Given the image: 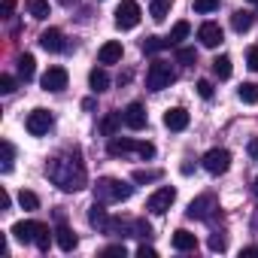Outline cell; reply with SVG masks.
Listing matches in <instances>:
<instances>
[{
	"instance_id": "6da1fadb",
	"label": "cell",
	"mask_w": 258,
	"mask_h": 258,
	"mask_svg": "<svg viewBox=\"0 0 258 258\" xmlns=\"http://www.w3.org/2000/svg\"><path fill=\"white\" fill-rule=\"evenodd\" d=\"M46 176L61 188V191H82L88 176H85V167L79 158L73 155H55L46 167Z\"/></svg>"
},
{
	"instance_id": "7a4b0ae2",
	"label": "cell",
	"mask_w": 258,
	"mask_h": 258,
	"mask_svg": "<svg viewBox=\"0 0 258 258\" xmlns=\"http://www.w3.org/2000/svg\"><path fill=\"white\" fill-rule=\"evenodd\" d=\"M52 234H55V231H49V225L34 222V219H22V222L13 225V237H16L19 243H34L40 252H49Z\"/></svg>"
},
{
	"instance_id": "3957f363",
	"label": "cell",
	"mask_w": 258,
	"mask_h": 258,
	"mask_svg": "<svg viewBox=\"0 0 258 258\" xmlns=\"http://www.w3.org/2000/svg\"><path fill=\"white\" fill-rule=\"evenodd\" d=\"M131 195H134V185L112 179V176H103L94 185V201H100V204H118V201H127Z\"/></svg>"
},
{
	"instance_id": "277c9868",
	"label": "cell",
	"mask_w": 258,
	"mask_h": 258,
	"mask_svg": "<svg viewBox=\"0 0 258 258\" xmlns=\"http://www.w3.org/2000/svg\"><path fill=\"white\" fill-rule=\"evenodd\" d=\"M176 82V70L167 64V61H152L149 70H146V88L149 91H164Z\"/></svg>"
},
{
	"instance_id": "5b68a950",
	"label": "cell",
	"mask_w": 258,
	"mask_h": 258,
	"mask_svg": "<svg viewBox=\"0 0 258 258\" xmlns=\"http://www.w3.org/2000/svg\"><path fill=\"white\" fill-rule=\"evenodd\" d=\"M109 155H127V152H137L140 158H155V146L152 143H137L131 137H112L109 140Z\"/></svg>"
},
{
	"instance_id": "8992f818",
	"label": "cell",
	"mask_w": 258,
	"mask_h": 258,
	"mask_svg": "<svg viewBox=\"0 0 258 258\" xmlns=\"http://www.w3.org/2000/svg\"><path fill=\"white\" fill-rule=\"evenodd\" d=\"M140 4L137 0H121V4L115 7V28L118 31H134L140 25Z\"/></svg>"
},
{
	"instance_id": "52a82bcc",
	"label": "cell",
	"mask_w": 258,
	"mask_h": 258,
	"mask_svg": "<svg viewBox=\"0 0 258 258\" xmlns=\"http://www.w3.org/2000/svg\"><path fill=\"white\" fill-rule=\"evenodd\" d=\"M173 201H176V188H173V185H161L158 191H152V195H149L146 210H149V213H155V216H164V213L173 207Z\"/></svg>"
},
{
	"instance_id": "ba28073f",
	"label": "cell",
	"mask_w": 258,
	"mask_h": 258,
	"mask_svg": "<svg viewBox=\"0 0 258 258\" xmlns=\"http://www.w3.org/2000/svg\"><path fill=\"white\" fill-rule=\"evenodd\" d=\"M201 164H204L207 173L222 176V173H228V167H231V152H228V149H210V152L201 158Z\"/></svg>"
},
{
	"instance_id": "9c48e42d",
	"label": "cell",
	"mask_w": 258,
	"mask_h": 258,
	"mask_svg": "<svg viewBox=\"0 0 258 258\" xmlns=\"http://www.w3.org/2000/svg\"><path fill=\"white\" fill-rule=\"evenodd\" d=\"M52 124H55V115H52L49 109H34V112L28 115V121H25L28 134H34V137L49 134V131H52Z\"/></svg>"
},
{
	"instance_id": "30bf717a",
	"label": "cell",
	"mask_w": 258,
	"mask_h": 258,
	"mask_svg": "<svg viewBox=\"0 0 258 258\" xmlns=\"http://www.w3.org/2000/svg\"><path fill=\"white\" fill-rule=\"evenodd\" d=\"M121 118H124V124L131 127V131H143L146 127V121H149V115H146V106L143 103H127L124 109H121Z\"/></svg>"
},
{
	"instance_id": "8fae6325",
	"label": "cell",
	"mask_w": 258,
	"mask_h": 258,
	"mask_svg": "<svg viewBox=\"0 0 258 258\" xmlns=\"http://www.w3.org/2000/svg\"><path fill=\"white\" fill-rule=\"evenodd\" d=\"M43 88L46 91H64L67 88V82H70V76H67V70L64 67H49L46 73H43Z\"/></svg>"
},
{
	"instance_id": "7c38bea8",
	"label": "cell",
	"mask_w": 258,
	"mask_h": 258,
	"mask_svg": "<svg viewBox=\"0 0 258 258\" xmlns=\"http://www.w3.org/2000/svg\"><path fill=\"white\" fill-rule=\"evenodd\" d=\"M213 210H219V204H216L213 195H201V198H195V201L188 204V216H191V219H210Z\"/></svg>"
},
{
	"instance_id": "4fadbf2b",
	"label": "cell",
	"mask_w": 258,
	"mask_h": 258,
	"mask_svg": "<svg viewBox=\"0 0 258 258\" xmlns=\"http://www.w3.org/2000/svg\"><path fill=\"white\" fill-rule=\"evenodd\" d=\"M222 28L216 25V22H204L201 28H198V40H201V46H207V49H216V46H222Z\"/></svg>"
},
{
	"instance_id": "5bb4252c",
	"label": "cell",
	"mask_w": 258,
	"mask_h": 258,
	"mask_svg": "<svg viewBox=\"0 0 258 258\" xmlns=\"http://www.w3.org/2000/svg\"><path fill=\"white\" fill-rule=\"evenodd\" d=\"M164 127H170V131H185V127H188V109L170 106L164 112Z\"/></svg>"
},
{
	"instance_id": "9a60e30c",
	"label": "cell",
	"mask_w": 258,
	"mask_h": 258,
	"mask_svg": "<svg viewBox=\"0 0 258 258\" xmlns=\"http://www.w3.org/2000/svg\"><path fill=\"white\" fill-rule=\"evenodd\" d=\"M40 46L46 49V52H64V34L58 31V28H49V31H43L40 34Z\"/></svg>"
},
{
	"instance_id": "2e32d148",
	"label": "cell",
	"mask_w": 258,
	"mask_h": 258,
	"mask_svg": "<svg viewBox=\"0 0 258 258\" xmlns=\"http://www.w3.org/2000/svg\"><path fill=\"white\" fill-rule=\"evenodd\" d=\"M121 52H124V49H121L118 40H106V43L100 46V52H97V61H100V64H118V61H121Z\"/></svg>"
},
{
	"instance_id": "e0dca14e",
	"label": "cell",
	"mask_w": 258,
	"mask_h": 258,
	"mask_svg": "<svg viewBox=\"0 0 258 258\" xmlns=\"http://www.w3.org/2000/svg\"><path fill=\"white\" fill-rule=\"evenodd\" d=\"M55 243H58L61 252H73V249L79 246V237H76L67 225H58V228H55Z\"/></svg>"
},
{
	"instance_id": "ac0fdd59",
	"label": "cell",
	"mask_w": 258,
	"mask_h": 258,
	"mask_svg": "<svg viewBox=\"0 0 258 258\" xmlns=\"http://www.w3.org/2000/svg\"><path fill=\"white\" fill-rule=\"evenodd\" d=\"M173 249L176 252H195L198 249V237L191 234V231H185V228H179V231H173Z\"/></svg>"
},
{
	"instance_id": "d6986e66",
	"label": "cell",
	"mask_w": 258,
	"mask_h": 258,
	"mask_svg": "<svg viewBox=\"0 0 258 258\" xmlns=\"http://www.w3.org/2000/svg\"><path fill=\"white\" fill-rule=\"evenodd\" d=\"M88 85H91V91H106L109 88V73L103 70V67H94L91 73H88Z\"/></svg>"
},
{
	"instance_id": "ffe728a7",
	"label": "cell",
	"mask_w": 258,
	"mask_h": 258,
	"mask_svg": "<svg viewBox=\"0 0 258 258\" xmlns=\"http://www.w3.org/2000/svg\"><path fill=\"white\" fill-rule=\"evenodd\" d=\"M88 222H91V228H100V231H106V225H109V216H106V210H103V204H100V201H94V207L88 210Z\"/></svg>"
},
{
	"instance_id": "44dd1931",
	"label": "cell",
	"mask_w": 258,
	"mask_h": 258,
	"mask_svg": "<svg viewBox=\"0 0 258 258\" xmlns=\"http://www.w3.org/2000/svg\"><path fill=\"white\" fill-rule=\"evenodd\" d=\"M34 73H37V61H34V55H28V52H25V55L19 58V76H22L25 82H31V79H34Z\"/></svg>"
},
{
	"instance_id": "7402d4cb",
	"label": "cell",
	"mask_w": 258,
	"mask_h": 258,
	"mask_svg": "<svg viewBox=\"0 0 258 258\" xmlns=\"http://www.w3.org/2000/svg\"><path fill=\"white\" fill-rule=\"evenodd\" d=\"M121 121H124V118H121V112H109V115L100 121V131H103L106 137H115V131L121 127Z\"/></svg>"
},
{
	"instance_id": "603a6c76",
	"label": "cell",
	"mask_w": 258,
	"mask_h": 258,
	"mask_svg": "<svg viewBox=\"0 0 258 258\" xmlns=\"http://www.w3.org/2000/svg\"><path fill=\"white\" fill-rule=\"evenodd\" d=\"M231 28H234L237 34H246V31L252 28V13H243V10H237V13L231 16Z\"/></svg>"
},
{
	"instance_id": "cb8c5ba5",
	"label": "cell",
	"mask_w": 258,
	"mask_h": 258,
	"mask_svg": "<svg viewBox=\"0 0 258 258\" xmlns=\"http://www.w3.org/2000/svg\"><path fill=\"white\" fill-rule=\"evenodd\" d=\"M188 34H191V25H188V22H176L167 40H170V46H182V40H185Z\"/></svg>"
},
{
	"instance_id": "d4e9b609",
	"label": "cell",
	"mask_w": 258,
	"mask_h": 258,
	"mask_svg": "<svg viewBox=\"0 0 258 258\" xmlns=\"http://www.w3.org/2000/svg\"><path fill=\"white\" fill-rule=\"evenodd\" d=\"M25 7H28V13H31L34 19H40V22L49 19V0H28Z\"/></svg>"
},
{
	"instance_id": "484cf974",
	"label": "cell",
	"mask_w": 258,
	"mask_h": 258,
	"mask_svg": "<svg viewBox=\"0 0 258 258\" xmlns=\"http://www.w3.org/2000/svg\"><path fill=\"white\" fill-rule=\"evenodd\" d=\"M237 97H240L243 103H258V85H255V82H243V85L237 88Z\"/></svg>"
},
{
	"instance_id": "4316f807",
	"label": "cell",
	"mask_w": 258,
	"mask_h": 258,
	"mask_svg": "<svg viewBox=\"0 0 258 258\" xmlns=\"http://www.w3.org/2000/svg\"><path fill=\"white\" fill-rule=\"evenodd\" d=\"M213 73H216L219 79H231V58H228V55H219V58L213 61Z\"/></svg>"
},
{
	"instance_id": "83f0119b",
	"label": "cell",
	"mask_w": 258,
	"mask_h": 258,
	"mask_svg": "<svg viewBox=\"0 0 258 258\" xmlns=\"http://www.w3.org/2000/svg\"><path fill=\"white\" fill-rule=\"evenodd\" d=\"M167 13H170V4H167V0H152L149 16H152L155 22H164V19H167Z\"/></svg>"
},
{
	"instance_id": "f1b7e54d",
	"label": "cell",
	"mask_w": 258,
	"mask_h": 258,
	"mask_svg": "<svg viewBox=\"0 0 258 258\" xmlns=\"http://www.w3.org/2000/svg\"><path fill=\"white\" fill-rule=\"evenodd\" d=\"M0 149H4V164H0V170L10 173V170H13V161H16V149H13V143H10V140L0 143Z\"/></svg>"
},
{
	"instance_id": "f546056e",
	"label": "cell",
	"mask_w": 258,
	"mask_h": 258,
	"mask_svg": "<svg viewBox=\"0 0 258 258\" xmlns=\"http://www.w3.org/2000/svg\"><path fill=\"white\" fill-rule=\"evenodd\" d=\"M167 46H170V40H161V37H146V40H143V52H146V55L161 52V49H167Z\"/></svg>"
},
{
	"instance_id": "4dcf8cb0",
	"label": "cell",
	"mask_w": 258,
	"mask_h": 258,
	"mask_svg": "<svg viewBox=\"0 0 258 258\" xmlns=\"http://www.w3.org/2000/svg\"><path fill=\"white\" fill-rule=\"evenodd\" d=\"M176 61L191 67V64L198 61V52H195V49H188V46H176Z\"/></svg>"
},
{
	"instance_id": "1f68e13d",
	"label": "cell",
	"mask_w": 258,
	"mask_h": 258,
	"mask_svg": "<svg viewBox=\"0 0 258 258\" xmlns=\"http://www.w3.org/2000/svg\"><path fill=\"white\" fill-rule=\"evenodd\" d=\"M216 10H219V0H195V13H201V16H210Z\"/></svg>"
},
{
	"instance_id": "d6a6232c",
	"label": "cell",
	"mask_w": 258,
	"mask_h": 258,
	"mask_svg": "<svg viewBox=\"0 0 258 258\" xmlns=\"http://www.w3.org/2000/svg\"><path fill=\"white\" fill-rule=\"evenodd\" d=\"M161 179V170H134V182H155Z\"/></svg>"
},
{
	"instance_id": "836d02e7",
	"label": "cell",
	"mask_w": 258,
	"mask_h": 258,
	"mask_svg": "<svg viewBox=\"0 0 258 258\" xmlns=\"http://www.w3.org/2000/svg\"><path fill=\"white\" fill-rule=\"evenodd\" d=\"M19 204H22L25 210H37V207H40V198H37L34 191H22V195H19Z\"/></svg>"
},
{
	"instance_id": "e575fe53",
	"label": "cell",
	"mask_w": 258,
	"mask_h": 258,
	"mask_svg": "<svg viewBox=\"0 0 258 258\" xmlns=\"http://www.w3.org/2000/svg\"><path fill=\"white\" fill-rule=\"evenodd\" d=\"M228 249V237L225 234H213L210 237V252H225Z\"/></svg>"
},
{
	"instance_id": "d590c367",
	"label": "cell",
	"mask_w": 258,
	"mask_h": 258,
	"mask_svg": "<svg viewBox=\"0 0 258 258\" xmlns=\"http://www.w3.org/2000/svg\"><path fill=\"white\" fill-rule=\"evenodd\" d=\"M13 91H16V79L10 73H4L0 76V94H13Z\"/></svg>"
},
{
	"instance_id": "8d00e7d4",
	"label": "cell",
	"mask_w": 258,
	"mask_h": 258,
	"mask_svg": "<svg viewBox=\"0 0 258 258\" xmlns=\"http://www.w3.org/2000/svg\"><path fill=\"white\" fill-rule=\"evenodd\" d=\"M198 94H201L204 100H210V97H213V82H210V79H201V82H198Z\"/></svg>"
},
{
	"instance_id": "74e56055",
	"label": "cell",
	"mask_w": 258,
	"mask_h": 258,
	"mask_svg": "<svg viewBox=\"0 0 258 258\" xmlns=\"http://www.w3.org/2000/svg\"><path fill=\"white\" fill-rule=\"evenodd\" d=\"M246 67H249V70H255V73H258V46H252V49H249V52H246Z\"/></svg>"
},
{
	"instance_id": "f35d334b",
	"label": "cell",
	"mask_w": 258,
	"mask_h": 258,
	"mask_svg": "<svg viewBox=\"0 0 258 258\" xmlns=\"http://www.w3.org/2000/svg\"><path fill=\"white\" fill-rule=\"evenodd\" d=\"M13 10H16V0H4V4H0V16H4V19H10Z\"/></svg>"
},
{
	"instance_id": "ab89813d",
	"label": "cell",
	"mask_w": 258,
	"mask_h": 258,
	"mask_svg": "<svg viewBox=\"0 0 258 258\" xmlns=\"http://www.w3.org/2000/svg\"><path fill=\"white\" fill-rule=\"evenodd\" d=\"M124 252H127V249H124L121 243H115V246H106V249H103V255H121V258H124Z\"/></svg>"
},
{
	"instance_id": "60d3db41",
	"label": "cell",
	"mask_w": 258,
	"mask_h": 258,
	"mask_svg": "<svg viewBox=\"0 0 258 258\" xmlns=\"http://www.w3.org/2000/svg\"><path fill=\"white\" fill-rule=\"evenodd\" d=\"M137 255H143V258H155V255H158V252H155V249H152V246H146V243H143V246H140V249H137Z\"/></svg>"
},
{
	"instance_id": "b9f144b4",
	"label": "cell",
	"mask_w": 258,
	"mask_h": 258,
	"mask_svg": "<svg viewBox=\"0 0 258 258\" xmlns=\"http://www.w3.org/2000/svg\"><path fill=\"white\" fill-rule=\"evenodd\" d=\"M258 255V246H246L243 252H240V258H255Z\"/></svg>"
},
{
	"instance_id": "7bdbcfd3",
	"label": "cell",
	"mask_w": 258,
	"mask_h": 258,
	"mask_svg": "<svg viewBox=\"0 0 258 258\" xmlns=\"http://www.w3.org/2000/svg\"><path fill=\"white\" fill-rule=\"evenodd\" d=\"M249 155L258 161V137H255V140H249Z\"/></svg>"
},
{
	"instance_id": "ee69618b",
	"label": "cell",
	"mask_w": 258,
	"mask_h": 258,
	"mask_svg": "<svg viewBox=\"0 0 258 258\" xmlns=\"http://www.w3.org/2000/svg\"><path fill=\"white\" fill-rule=\"evenodd\" d=\"M252 191H255V198H258V179H255V182H252Z\"/></svg>"
},
{
	"instance_id": "f6af8a7d",
	"label": "cell",
	"mask_w": 258,
	"mask_h": 258,
	"mask_svg": "<svg viewBox=\"0 0 258 258\" xmlns=\"http://www.w3.org/2000/svg\"><path fill=\"white\" fill-rule=\"evenodd\" d=\"M249 4H258V0H249Z\"/></svg>"
}]
</instances>
